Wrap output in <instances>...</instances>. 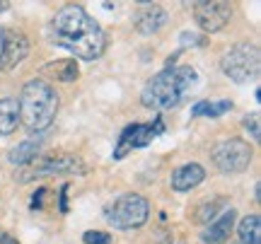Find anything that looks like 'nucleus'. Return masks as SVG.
I'll return each mask as SVG.
<instances>
[{
	"label": "nucleus",
	"instance_id": "f257e3e1",
	"mask_svg": "<svg viewBox=\"0 0 261 244\" xmlns=\"http://www.w3.org/2000/svg\"><path fill=\"white\" fill-rule=\"evenodd\" d=\"M48 39L80 61H97L107 48V34L99 22L80 5H65L48 22Z\"/></svg>",
	"mask_w": 261,
	"mask_h": 244
},
{
	"label": "nucleus",
	"instance_id": "f03ea898",
	"mask_svg": "<svg viewBox=\"0 0 261 244\" xmlns=\"http://www.w3.org/2000/svg\"><path fill=\"white\" fill-rule=\"evenodd\" d=\"M198 85V73L191 66H172L165 68L162 73L150 77L143 92H140V102L148 109L162 112V109H174L187 99L189 94L196 90Z\"/></svg>",
	"mask_w": 261,
	"mask_h": 244
},
{
	"label": "nucleus",
	"instance_id": "7ed1b4c3",
	"mask_svg": "<svg viewBox=\"0 0 261 244\" xmlns=\"http://www.w3.org/2000/svg\"><path fill=\"white\" fill-rule=\"evenodd\" d=\"M19 121L29 133H44L54 123L58 112V92L46 80H29L17 99Z\"/></svg>",
	"mask_w": 261,
	"mask_h": 244
},
{
	"label": "nucleus",
	"instance_id": "20e7f679",
	"mask_svg": "<svg viewBox=\"0 0 261 244\" xmlns=\"http://www.w3.org/2000/svg\"><path fill=\"white\" fill-rule=\"evenodd\" d=\"M83 177L87 174V165L83 157H77L73 152H48L44 157L32 160L27 167H22L17 172V181H32V179L41 177Z\"/></svg>",
	"mask_w": 261,
	"mask_h": 244
},
{
	"label": "nucleus",
	"instance_id": "39448f33",
	"mask_svg": "<svg viewBox=\"0 0 261 244\" xmlns=\"http://www.w3.org/2000/svg\"><path fill=\"white\" fill-rule=\"evenodd\" d=\"M220 68L223 73L232 83L237 85H247L259 77V68H261V53L259 48L249 44V41H240L232 44L220 58Z\"/></svg>",
	"mask_w": 261,
	"mask_h": 244
},
{
	"label": "nucleus",
	"instance_id": "423d86ee",
	"mask_svg": "<svg viewBox=\"0 0 261 244\" xmlns=\"http://www.w3.org/2000/svg\"><path fill=\"white\" fill-rule=\"evenodd\" d=\"M104 218L116 230H138L148 223L150 203L140 194H121L104 208Z\"/></svg>",
	"mask_w": 261,
	"mask_h": 244
},
{
	"label": "nucleus",
	"instance_id": "0eeeda50",
	"mask_svg": "<svg viewBox=\"0 0 261 244\" xmlns=\"http://www.w3.org/2000/svg\"><path fill=\"white\" fill-rule=\"evenodd\" d=\"M211 160L223 174H240L249 167L252 162V145L242 138H230V141L218 143L211 152Z\"/></svg>",
	"mask_w": 261,
	"mask_h": 244
},
{
	"label": "nucleus",
	"instance_id": "6e6552de",
	"mask_svg": "<svg viewBox=\"0 0 261 244\" xmlns=\"http://www.w3.org/2000/svg\"><path fill=\"white\" fill-rule=\"evenodd\" d=\"M160 133H165V121H162L160 116L150 123H128L121 131V135H119L116 148H114V160H123L130 150L148 148Z\"/></svg>",
	"mask_w": 261,
	"mask_h": 244
},
{
	"label": "nucleus",
	"instance_id": "1a4fd4ad",
	"mask_svg": "<svg viewBox=\"0 0 261 244\" xmlns=\"http://www.w3.org/2000/svg\"><path fill=\"white\" fill-rule=\"evenodd\" d=\"M29 53V39L12 27L0 29V73L17 68Z\"/></svg>",
	"mask_w": 261,
	"mask_h": 244
},
{
	"label": "nucleus",
	"instance_id": "9d476101",
	"mask_svg": "<svg viewBox=\"0 0 261 244\" xmlns=\"http://www.w3.org/2000/svg\"><path fill=\"white\" fill-rule=\"evenodd\" d=\"M194 17L196 24L203 29L205 34H215L227 27L232 17V5L220 3V0H205V3H194Z\"/></svg>",
	"mask_w": 261,
	"mask_h": 244
},
{
	"label": "nucleus",
	"instance_id": "9b49d317",
	"mask_svg": "<svg viewBox=\"0 0 261 244\" xmlns=\"http://www.w3.org/2000/svg\"><path fill=\"white\" fill-rule=\"evenodd\" d=\"M234 220H237V210H234V208L223 210L220 215H215V218L208 220L205 230L201 232V239H203L205 244H223V242H227L230 235H232Z\"/></svg>",
	"mask_w": 261,
	"mask_h": 244
},
{
	"label": "nucleus",
	"instance_id": "f8f14e48",
	"mask_svg": "<svg viewBox=\"0 0 261 244\" xmlns=\"http://www.w3.org/2000/svg\"><path fill=\"white\" fill-rule=\"evenodd\" d=\"M167 24V10L162 5H152V3H145L140 5L138 12L133 15V27L138 34H155Z\"/></svg>",
	"mask_w": 261,
	"mask_h": 244
},
{
	"label": "nucleus",
	"instance_id": "ddd939ff",
	"mask_svg": "<svg viewBox=\"0 0 261 244\" xmlns=\"http://www.w3.org/2000/svg\"><path fill=\"white\" fill-rule=\"evenodd\" d=\"M205 179V169L198 165V162H187L172 172V188L174 191H191L196 188L201 181Z\"/></svg>",
	"mask_w": 261,
	"mask_h": 244
},
{
	"label": "nucleus",
	"instance_id": "4468645a",
	"mask_svg": "<svg viewBox=\"0 0 261 244\" xmlns=\"http://www.w3.org/2000/svg\"><path fill=\"white\" fill-rule=\"evenodd\" d=\"M44 73L48 77H54L58 83H75L80 77V70H77V63L73 58H61V61H51L44 66Z\"/></svg>",
	"mask_w": 261,
	"mask_h": 244
},
{
	"label": "nucleus",
	"instance_id": "2eb2a0df",
	"mask_svg": "<svg viewBox=\"0 0 261 244\" xmlns=\"http://www.w3.org/2000/svg\"><path fill=\"white\" fill-rule=\"evenodd\" d=\"M234 104L230 102V99H215V102H211V99H203V102H196L194 106H191V116L194 119H201V116H205V119H218V116H225L227 112H232Z\"/></svg>",
	"mask_w": 261,
	"mask_h": 244
},
{
	"label": "nucleus",
	"instance_id": "dca6fc26",
	"mask_svg": "<svg viewBox=\"0 0 261 244\" xmlns=\"http://www.w3.org/2000/svg\"><path fill=\"white\" fill-rule=\"evenodd\" d=\"M17 123H19L17 99H12V97L0 99V135H10L17 128Z\"/></svg>",
	"mask_w": 261,
	"mask_h": 244
},
{
	"label": "nucleus",
	"instance_id": "f3484780",
	"mask_svg": "<svg viewBox=\"0 0 261 244\" xmlns=\"http://www.w3.org/2000/svg\"><path fill=\"white\" fill-rule=\"evenodd\" d=\"M39 150H41V141L32 138V141H24V143H19L17 148H12L8 152V160L12 165H17V167H27L32 160H37Z\"/></svg>",
	"mask_w": 261,
	"mask_h": 244
},
{
	"label": "nucleus",
	"instance_id": "a211bd4d",
	"mask_svg": "<svg viewBox=\"0 0 261 244\" xmlns=\"http://www.w3.org/2000/svg\"><path fill=\"white\" fill-rule=\"evenodd\" d=\"M237 235L242 244H261V220L259 215H247L242 218V223L237 225Z\"/></svg>",
	"mask_w": 261,
	"mask_h": 244
},
{
	"label": "nucleus",
	"instance_id": "6ab92c4d",
	"mask_svg": "<svg viewBox=\"0 0 261 244\" xmlns=\"http://www.w3.org/2000/svg\"><path fill=\"white\" fill-rule=\"evenodd\" d=\"M83 242L85 244H109L112 242V235L109 232H99V230H90L83 235Z\"/></svg>",
	"mask_w": 261,
	"mask_h": 244
},
{
	"label": "nucleus",
	"instance_id": "aec40b11",
	"mask_svg": "<svg viewBox=\"0 0 261 244\" xmlns=\"http://www.w3.org/2000/svg\"><path fill=\"white\" fill-rule=\"evenodd\" d=\"M244 128L252 133V138L256 143H259V138H261V131H259V114L254 112V114H249V116H244Z\"/></svg>",
	"mask_w": 261,
	"mask_h": 244
},
{
	"label": "nucleus",
	"instance_id": "412c9836",
	"mask_svg": "<svg viewBox=\"0 0 261 244\" xmlns=\"http://www.w3.org/2000/svg\"><path fill=\"white\" fill-rule=\"evenodd\" d=\"M203 44V39H198V37H194V34H181V44Z\"/></svg>",
	"mask_w": 261,
	"mask_h": 244
},
{
	"label": "nucleus",
	"instance_id": "4be33fe9",
	"mask_svg": "<svg viewBox=\"0 0 261 244\" xmlns=\"http://www.w3.org/2000/svg\"><path fill=\"white\" fill-rule=\"evenodd\" d=\"M0 244H19V242H17V239H15L12 235H8V232H3V235H0Z\"/></svg>",
	"mask_w": 261,
	"mask_h": 244
},
{
	"label": "nucleus",
	"instance_id": "5701e85b",
	"mask_svg": "<svg viewBox=\"0 0 261 244\" xmlns=\"http://www.w3.org/2000/svg\"><path fill=\"white\" fill-rule=\"evenodd\" d=\"M3 10H8V3H0V12H3Z\"/></svg>",
	"mask_w": 261,
	"mask_h": 244
}]
</instances>
